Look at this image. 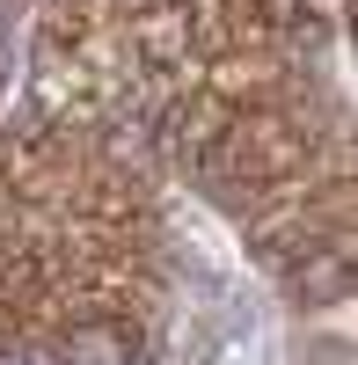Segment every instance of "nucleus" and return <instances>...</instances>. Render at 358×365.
I'll return each instance as SVG.
<instances>
[{"instance_id":"obj_1","label":"nucleus","mask_w":358,"mask_h":365,"mask_svg":"<svg viewBox=\"0 0 358 365\" xmlns=\"http://www.w3.org/2000/svg\"><path fill=\"white\" fill-rule=\"evenodd\" d=\"M125 358H132V336L110 322H81L66 336V365H125Z\"/></svg>"},{"instance_id":"obj_2","label":"nucleus","mask_w":358,"mask_h":365,"mask_svg":"<svg viewBox=\"0 0 358 365\" xmlns=\"http://www.w3.org/2000/svg\"><path fill=\"white\" fill-rule=\"evenodd\" d=\"M0 365H29V358H0Z\"/></svg>"}]
</instances>
